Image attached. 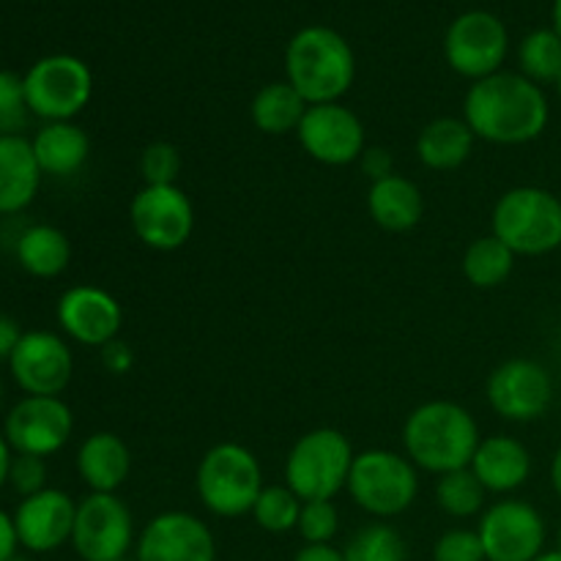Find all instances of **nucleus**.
I'll return each mask as SVG.
<instances>
[{
	"mask_svg": "<svg viewBox=\"0 0 561 561\" xmlns=\"http://www.w3.org/2000/svg\"><path fill=\"white\" fill-rule=\"evenodd\" d=\"M181 173V153L173 142H148L140 153V175L146 186H173Z\"/></svg>",
	"mask_w": 561,
	"mask_h": 561,
	"instance_id": "nucleus-34",
	"label": "nucleus"
},
{
	"mask_svg": "<svg viewBox=\"0 0 561 561\" xmlns=\"http://www.w3.org/2000/svg\"><path fill=\"white\" fill-rule=\"evenodd\" d=\"M301 499L288 485H266L252 507V518L268 535H285L299 526Z\"/></svg>",
	"mask_w": 561,
	"mask_h": 561,
	"instance_id": "nucleus-32",
	"label": "nucleus"
},
{
	"mask_svg": "<svg viewBox=\"0 0 561 561\" xmlns=\"http://www.w3.org/2000/svg\"><path fill=\"white\" fill-rule=\"evenodd\" d=\"M31 115L44 124L75 121L93 96V75L75 55H47L22 75Z\"/></svg>",
	"mask_w": 561,
	"mask_h": 561,
	"instance_id": "nucleus-8",
	"label": "nucleus"
},
{
	"mask_svg": "<svg viewBox=\"0 0 561 561\" xmlns=\"http://www.w3.org/2000/svg\"><path fill=\"white\" fill-rule=\"evenodd\" d=\"M99 359H102L104 370L113 373V376H124L135 365V354H131V348L124 340H113L104 348H99Z\"/></svg>",
	"mask_w": 561,
	"mask_h": 561,
	"instance_id": "nucleus-39",
	"label": "nucleus"
},
{
	"mask_svg": "<svg viewBox=\"0 0 561 561\" xmlns=\"http://www.w3.org/2000/svg\"><path fill=\"white\" fill-rule=\"evenodd\" d=\"M518 66L526 80L537 85H557L561 75V36L553 27H537L526 33L518 47Z\"/></svg>",
	"mask_w": 561,
	"mask_h": 561,
	"instance_id": "nucleus-29",
	"label": "nucleus"
},
{
	"mask_svg": "<svg viewBox=\"0 0 561 561\" xmlns=\"http://www.w3.org/2000/svg\"><path fill=\"white\" fill-rule=\"evenodd\" d=\"M477 535L488 561H531L546 551L548 526L535 504L502 499L482 513Z\"/></svg>",
	"mask_w": 561,
	"mask_h": 561,
	"instance_id": "nucleus-12",
	"label": "nucleus"
},
{
	"mask_svg": "<svg viewBox=\"0 0 561 561\" xmlns=\"http://www.w3.org/2000/svg\"><path fill=\"white\" fill-rule=\"evenodd\" d=\"M5 561H31V559H27V557H20V553H14V557L5 559Z\"/></svg>",
	"mask_w": 561,
	"mask_h": 561,
	"instance_id": "nucleus-47",
	"label": "nucleus"
},
{
	"mask_svg": "<svg viewBox=\"0 0 561 561\" xmlns=\"http://www.w3.org/2000/svg\"><path fill=\"white\" fill-rule=\"evenodd\" d=\"M137 561H217L211 529L184 510H170L137 537Z\"/></svg>",
	"mask_w": 561,
	"mask_h": 561,
	"instance_id": "nucleus-18",
	"label": "nucleus"
},
{
	"mask_svg": "<svg viewBox=\"0 0 561 561\" xmlns=\"http://www.w3.org/2000/svg\"><path fill=\"white\" fill-rule=\"evenodd\" d=\"M510 53V33L491 11H466L444 36V55L455 75L477 82L499 75Z\"/></svg>",
	"mask_w": 561,
	"mask_h": 561,
	"instance_id": "nucleus-9",
	"label": "nucleus"
},
{
	"mask_svg": "<svg viewBox=\"0 0 561 561\" xmlns=\"http://www.w3.org/2000/svg\"><path fill=\"white\" fill-rule=\"evenodd\" d=\"M16 263L22 272L36 279H55L69 268L71 263V241L55 225H31L20 233L14 244Z\"/></svg>",
	"mask_w": 561,
	"mask_h": 561,
	"instance_id": "nucleus-26",
	"label": "nucleus"
},
{
	"mask_svg": "<svg viewBox=\"0 0 561 561\" xmlns=\"http://www.w3.org/2000/svg\"><path fill=\"white\" fill-rule=\"evenodd\" d=\"M0 409H3V378H0Z\"/></svg>",
	"mask_w": 561,
	"mask_h": 561,
	"instance_id": "nucleus-48",
	"label": "nucleus"
},
{
	"mask_svg": "<svg viewBox=\"0 0 561 561\" xmlns=\"http://www.w3.org/2000/svg\"><path fill=\"white\" fill-rule=\"evenodd\" d=\"M463 121L480 140L493 146L535 142L551 121V104L537 82L520 71H499L471 82L463 99Z\"/></svg>",
	"mask_w": 561,
	"mask_h": 561,
	"instance_id": "nucleus-1",
	"label": "nucleus"
},
{
	"mask_svg": "<svg viewBox=\"0 0 561 561\" xmlns=\"http://www.w3.org/2000/svg\"><path fill=\"white\" fill-rule=\"evenodd\" d=\"M515 252L496 236H480L463 252V274L474 288L491 290L510 279L515 268Z\"/></svg>",
	"mask_w": 561,
	"mask_h": 561,
	"instance_id": "nucleus-28",
	"label": "nucleus"
},
{
	"mask_svg": "<svg viewBox=\"0 0 561 561\" xmlns=\"http://www.w3.org/2000/svg\"><path fill=\"white\" fill-rule=\"evenodd\" d=\"M11 460H14V449L9 447L5 442L3 431H0V488L9 485V471H11Z\"/></svg>",
	"mask_w": 561,
	"mask_h": 561,
	"instance_id": "nucleus-43",
	"label": "nucleus"
},
{
	"mask_svg": "<svg viewBox=\"0 0 561 561\" xmlns=\"http://www.w3.org/2000/svg\"><path fill=\"white\" fill-rule=\"evenodd\" d=\"M307 107H310V104L299 96V91H296L288 80L268 82V85H263L261 91L252 96L250 118L257 131L279 137L299 129Z\"/></svg>",
	"mask_w": 561,
	"mask_h": 561,
	"instance_id": "nucleus-27",
	"label": "nucleus"
},
{
	"mask_svg": "<svg viewBox=\"0 0 561 561\" xmlns=\"http://www.w3.org/2000/svg\"><path fill=\"white\" fill-rule=\"evenodd\" d=\"M557 548L561 551V526H559V531H557Z\"/></svg>",
	"mask_w": 561,
	"mask_h": 561,
	"instance_id": "nucleus-49",
	"label": "nucleus"
},
{
	"mask_svg": "<svg viewBox=\"0 0 561 561\" xmlns=\"http://www.w3.org/2000/svg\"><path fill=\"white\" fill-rule=\"evenodd\" d=\"M557 91H559V99H561V75H559V80H557Z\"/></svg>",
	"mask_w": 561,
	"mask_h": 561,
	"instance_id": "nucleus-50",
	"label": "nucleus"
},
{
	"mask_svg": "<svg viewBox=\"0 0 561 561\" xmlns=\"http://www.w3.org/2000/svg\"><path fill=\"white\" fill-rule=\"evenodd\" d=\"M31 146L42 175H53V179H71L85 168L88 157H91V140L75 121L44 124L31 137Z\"/></svg>",
	"mask_w": 561,
	"mask_h": 561,
	"instance_id": "nucleus-23",
	"label": "nucleus"
},
{
	"mask_svg": "<svg viewBox=\"0 0 561 561\" xmlns=\"http://www.w3.org/2000/svg\"><path fill=\"white\" fill-rule=\"evenodd\" d=\"M469 469L474 471V477L488 493L510 496L529 482L535 460H531L529 447L524 442L496 433V436L482 438Z\"/></svg>",
	"mask_w": 561,
	"mask_h": 561,
	"instance_id": "nucleus-20",
	"label": "nucleus"
},
{
	"mask_svg": "<svg viewBox=\"0 0 561 561\" xmlns=\"http://www.w3.org/2000/svg\"><path fill=\"white\" fill-rule=\"evenodd\" d=\"M553 31L561 36V0H553Z\"/></svg>",
	"mask_w": 561,
	"mask_h": 561,
	"instance_id": "nucleus-45",
	"label": "nucleus"
},
{
	"mask_svg": "<svg viewBox=\"0 0 561 561\" xmlns=\"http://www.w3.org/2000/svg\"><path fill=\"white\" fill-rule=\"evenodd\" d=\"M488 405L507 422H537L553 405V378L540 362L507 359L488 376Z\"/></svg>",
	"mask_w": 561,
	"mask_h": 561,
	"instance_id": "nucleus-13",
	"label": "nucleus"
},
{
	"mask_svg": "<svg viewBox=\"0 0 561 561\" xmlns=\"http://www.w3.org/2000/svg\"><path fill=\"white\" fill-rule=\"evenodd\" d=\"M9 485L20 493L22 499L42 493L47 485V463L36 455H14L9 471Z\"/></svg>",
	"mask_w": 561,
	"mask_h": 561,
	"instance_id": "nucleus-37",
	"label": "nucleus"
},
{
	"mask_svg": "<svg viewBox=\"0 0 561 561\" xmlns=\"http://www.w3.org/2000/svg\"><path fill=\"white\" fill-rule=\"evenodd\" d=\"M11 518H14L20 548L31 553H53L71 542L77 502L66 491L44 488L42 493L22 499Z\"/></svg>",
	"mask_w": 561,
	"mask_h": 561,
	"instance_id": "nucleus-19",
	"label": "nucleus"
},
{
	"mask_svg": "<svg viewBox=\"0 0 561 561\" xmlns=\"http://www.w3.org/2000/svg\"><path fill=\"white\" fill-rule=\"evenodd\" d=\"M367 211H370L373 222L387 233H405V230L420 225L422 214H425V197L414 181L392 173L370 184Z\"/></svg>",
	"mask_w": 561,
	"mask_h": 561,
	"instance_id": "nucleus-24",
	"label": "nucleus"
},
{
	"mask_svg": "<svg viewBox=\"0 0 561 561\" xmlns=\"http://www.w3.org/2000/svg\"><path fill=\"white\" fill-rule=\"evenodd\" d=\"M433 561H488V559L477 531L449 529L438 537L436 548H433Z\"/></svg>",
	"mask_w": 561,
	"mask_h": 561,
	"instance_id": "nucleus-36",
	"label": "nucleus"
},
{
	"mask_svg": "<svg viewBox=\"0 0 561 561\" xmlns=\"http://www.w3.org/2000/svg\"><path fill=\"white\" fill-rule=\"evenodd\" d=\"M294 561H345V553L329 542V546H305Z\"/></svg>",
	"mask_w": 561,
	"mask_h": 561,
	"instance_id": "nucleus-42",
	"label": "nucleus"
},
{
	"mask_svg": "<svg viewBox=\"0 0 561 561\" xmlns=\"http://www.w3.org/2000/svg\"><path fill=\"white\" fill-rule=\"evenodd\" d=\"M296 531L307 546H329L340 531V513L334 502H305L301 504Z\"/></svg>",
	"mask_w": 561,
	"mask_h": 561,
	"instance_id": "nucleus-35",
	"label": "nucleus"
},
{
	"mask_svg": "<svg viewBox=\"0 0 561 561\" xmlns=\"http://www.w3.org/2000/svg\"><path fill=\"white\" fill-rule=\"evenodd\" d=\"M75 466L91 493H118L131 474V449L118 433L96 431L80 444Z\"/></svg>",
	"mask_w": 561,
	"mask_h": 561,
	"instance_id": "nucleus-21",
	"label": "nucleus"
},
{
	"mask_svg": "<svg viewBox=\"0 0 561 561\" xmlns=\"http://www.w3.org/2000/svg\"><path fill=\"white\" fill-rule=\"evenodd\" d=\"M22 334L25 332L20 329V323H16L11 316H3V312H0V362L11 359V354H14L16 343L22 340Z\"/></svg>",
	"mask_w": 561,
	"mask_h": 561,
	"instance_id": "nucleus-40",
	"label": "nucleus"
},
{
	"mask_svg": "<svg viewBox=\"0 0 561 561\" xmlns=\"http://www.w3.org/2000/svg\"><path fill=\"white\" fill-rule=\"evenodd\" d=\"M345 491L373 518H398L420 496V469L392 449H365L354 458Z\"/></svg>",
	"mask_w": 561,
	"mask_h": 561,
	"instance_id": "nucleus-7",
	"label": "nucleus"
},
{
	"mask_svg": "<svg viewBox=\"0 0 561 561\" xmlns=\"http://www.w3.org/2000/svg\"><path fill=\"white\" fill-rule=\"evenodd\" d=\"M129 225L146 247L157 252H173L181 250L195 233V206L179 184H142V190L129 203Z\"/></svg>",
	"mask_w": 561,
	"mask_h": 561,
	"instance_id": "nucleus-10",
	"label": "nucleus"
},
{
	"mask_svg": "<svg viewBox=\"0 0 561 561\" xmlns=\"http://www.w3.org/2000/svg\"><path fill=\"white\" fill-rule=\"evenodd\" d=\"M359 164H362V173L370 179V184L373 181H381L394 173V159L383 146H367L365 153L359 157Z\"/></svg>",
	"mask_w": 561,
	"mask_h": 561,
	"instance_id": "nucleus-38",
	"label": "nucleus"
},
{
	"mask_svg": "<svg viewBox=\"0 0 561 561\" xmlns=\"http://www.w3.org/2000/svg\"><path fill=\"white\" fill-rule=\"evenodd\" d=\"M285 75L310 107L340 102L354 85V49L332 27H301L285 49Z\"/></svg>",
	"mask_w": 561,
	"mask_h": 561,
	"instance_id": "nucleus-3",
	"label": "nucleus"
},
{
	"mask_svg": "<svg viewBox=\"0 0 561 561\" xmlns=\"http://www.w3.org/2000/svg\"><path fill=\"white\" fill-rule=\"evenodd\" d=\"M42 179L31 140L25 135H0V217L25 211L36 201Z\"/></svg>",
	"mask_w": 561,
	"mask_h": 561,
	"instance_id": "nucleus-22",
	"label": "nucleus"
},
{
	"mask_svg": "<svg viewBox=\"0 0 561 561\" xmlns=\"http://www.w3.org/2000/svg\"><path fill=\"white\" fill-rule=\"evenodd\" d=\"M31 107L25 99V80L16 71L0 69V135H22Z\"/></svg>",
	"mask_w": 561,
	"mask_h": 561,
	"instance_id": "nucleus-33",
	"label": "nucleus"
},
{
	"mask_svg": "<svg viewBox=\"0 0 561 561\" xmlns=\"http://www.w3.org/2000/svg\"><path fill=\"white\" fill-rule=\"evenodd\" d=\"M474 142L477 135L463 118L442 115V118L427 121L416 135V157L427 170L449 173V170H458L460 164L469 162Z\"/></svg>",
	"mask_w": 561,
	"mask_h": 561,
	"instance_id": "nucleus-25",
	"label": "nucleus"
},
{
	"mask_svg": "<svg viewBox=\"0 0 561 561\" xmlns=\"http://www.w3.org/2000/svg\"><path fill=\"white\" fill-rule=\"evenodd\" d=\"M135 542V518L118 493H88L77 502L71 546L82 561L124 559Z\"/></svg>",
	"mask_w": 561,
	"mask_h": 561,
	"instance_id": "nucleus-11",
	"label": "nucleus"
},
{
	"mask_svg": "<svg viewBox=\"0 0 561 561\" xmlns=\"http://www.w3.org/2000/svg\"><path fill=\"white\" fill-rule=\"evenodd\" d=\"M301 148L307 157L329 168H343V164L359 162L367 148L365 124L359 115L345 104H312L307 107L299 129H296Z\"/></svg>",
	"mask_w": 561,
	"mask_h": 561,
	"instance_id": "nucleus-16",
	"label": "nucleus"
},
{
	"mask_svg": "<svg viewBox=\"0 0 561 561\" xmlns=\"http://www.w3.org/2000/svg\"><path fill=\"white\" fill-rule=\"evenodd\" d=\"M9 373L25 394L60 398L75 376V354L60 334L31 329L9 359Z\"/></svg>",
	"mask_w": 561,
	"mask_h": 561,
	"instance_id": "nucleus-15",
	"label": "nucleus"
},
{
	"mask_svg": "<svg viewBox=\"0 0 561 561\" xmlns=\"http://www.w3.org/2000/svg\"><path fill=\"white\" fill-rule=\"evenodd\" d=\"M354 447L337 427H316L290 447L285 458V485L301 502H334L348 485Z\"/></svg>",
	"mask_w": 561,
	"mask_h": 561,
	"instance_id": "nucleus-6",
	"label": "nucleus"
},
{
	"mask_svg": "<svg viewBox=\"0 0 561 561\" xmlns=\"http://www.w3.org/2000/svg\"><path fill=\"white\" fill-rule=\"evenodd\" d=\"M75 433V414L64 398L25 394L9 409L3 420V436L14 455L49 458L69 444Z\"/></svg>",
	"mask_w": 561,
	"mask_h": 561,
	"instance_id": "nucleus-14",
	"label": "nucleus"
},
{
	"mask_svg": "<svg viewBox=\"0 0 561 561\" xmlns=\"http://www.w3.org/2000/svg\"><path fill=\"white\" fill-rule=\"evenodd\" d=\"M480 425L474 414L453 400H431L405 416V458L427 474H449L469 469L480 447Z\"/></svg>",
	"mask_w": 561,
	"mask_h": 561,
	"instance_id": "nucleus-2",
	"label": "nucleus"
},
{
	"mask_svg": "<svg viewBox=\"0 0 561 561\" xmlns=\"http://www.w3.org/2000/svg\"><path fill=\"white\" fill-rule=\"evenodd\" d=\"M263 469L255 453L236 442L214 444L195 471V491L203 507L217 518L252 515L263 491Z\"/></svg>",
	"mask_w": 561,
	"mask_h": 561,
	"instance_id": "nucleus-4",
	"label": "nucleus"
},
{
	"mask_svg": "<svg viewBox=\"0 0 561 561\" xmlns=\"http://www.w3.org/2000/svg\"><path fill=\"white\" fill-rule=\"evenodd\" d=\"M485 496L488 491L471 469L449 471V474L438 477L436 482V502L449 518L463 520L485 513Z\"/></svg>",
	"mask_w": 561,
	"mask_h": 561,
	"instance_id": "nucleus-30",
	"label": "nucleus"
},
{
	"mask_svg": "<svg viewBox=\"0 0 561 561\" xmlns=\"http://www.w3.org/2000/svg\"><path fill=\"white\" fill-rule=\"evenodd\" d=\"M491 233L515 255H551L561 247V197L542 186H513L493 206Z\"/></svg>",
	"mask_w": 561,
	"mask_h": 561,
	"instance_id": "nucleus-5",
	"label": "nucleus"
},
{
	"mask_svg": "<svg viewBox=\"0 0 561 561\" xmlns=\"http://www.w3.org/2000/svg\"><path fill=\"white\" fill-rule=\"evenodd\" d=\"M345 561H409V548L389 524H367L345 546Z\"/></svg>",
	"mask_w": 561,
	"mask_h": 561,
	"instance_id": "nucleus-31",
	"label": "nucleus"
},
{
	"mask_svg": "<svg viewBox=\"0 0 561 561\" xmlns=\"http://www.w3.org/2000/svg\"><path fill=\"white\" fill-rule=\"evenodd\" d=\"M16 548H20V540H16L14 518L0 507V561L14 557Z\"/></svg>",
	"mask_w": 561,
	"mask_h": 561,
	"instance_id": "nucleus-41",
	"label": "nucleus"
},
{
	"mask_svg": "<svg viewBox=\"0 0 561 561\" xmlns=\"http://www.w3.org/2000/svg\"><path fill=\"white\" fill-rule=\"evenodd\" d=\"M551 485L553 491H557V496L561 499V444L557 453H553V460H551Z\"/></svg>",
	"mask_w": 561,
	"mask_h": 561,
	"instance_id": "nucleus-44",
	"label": "nucleus"
},
{
	"mask_svg": "<svg viewBox=\"0 0 561 561\" xmlns=\"http://www.w3.org/2000/svg\"><path fill=\"white\" fill-rule=\"evenodd\" d=\"M58 327L71 343L85 348H104L118 340L124 327V310L118 299L99 285H75L64 290L55 307Z\"/></svg>",
	"mask_w": 561,
	"mask_h": 561,
	"instance_id": "nucleus-17",
	"label": "nucleus"
},
{
	"mask_svg": "<svg viewBox=\"0 0 561 561\" xmlns=\"http://www.w3.org/2000/svg\"><path fill=\"white\" fill-rule=\"evenodd\" d=\"M115 561H137V559H129V557H124V559H115Z\"/></svg>",
	"mask_w": 561,
	"mask_h": 561,
	"instance_id": "nucleus-51",
	"label": "nucleus"
},
{
	"mask_svg": "<svg viewBox=\"0 0 561 561\" xmlns=\"http://www.w3.org/2000/svg\"><path fill=\"white\" fill-rule=\"evenodd\" d=\"M531 561H561V551L559 548H553V551H542L540 557L531 559Z\"/></svg>",
	"mask_w": 561,
	"mask_h": 561,
	"instance_id": "nucleus-46",
	"label": "nucleus"
}]
</instances>
